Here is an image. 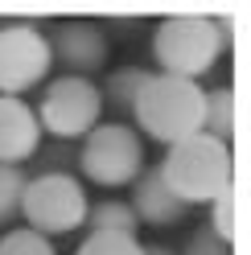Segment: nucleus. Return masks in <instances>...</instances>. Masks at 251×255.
<instances>
[{
    "instance_id": "nucleus-1",
    "label": "nucleus",
    "mask_w": 251,
    "mask_h": 255,
    "mask_svg": "<svg viewBox=\"0 0 251 255\" xmlns=\"http://www.w3.org/2000/svg\"><path fill=\"white\" fill-rule=\"evenodd\" d=\"M231 45V21L227 17H169L152 33V58L156 74H173L198 83Z\"/></svg>"
},
{
    "instance_id": "nucleus-2",
    "label": "nucleus",
    "mask_w": 251,
    "mask_h": 255,
    "mask_svg": "<svg viewBox=\"0 0 251 255\" xmlns=\"http://www.w3.org/2000/svg\"><path fill=\"white\" fill-rule=\"evenodd\" d=\"M156 173L185 206L214 202L223 189H231V144L206 132H194L177 144H169Z\"/></svg>"
},
{
    "instance_id": "nucleus-3",
    "label": "nucleus",
    "mask_w": 251,
    "mask_h": 255,
    "mask_svg": "<svg viewBox=\"0 0 251 255\" xmlns=\"http://www.w3.org/2000/svg\"><path fill=\"white\" fill-rule=\"evenodd\" d=\"M202 95H206V87L190 83V78L152 74L148 87L140 91L132 116L140 124V132L161 140L169 148V144H177V140L202 132Z\"/></svg>"
},
{
    "instance_id": "nucleus-4",
    "label": "nucleus",
    "mask_w": 251,
    "mask_h": 255,
    "mask_svg": "<svg viewBox=\"0 0 251 255\" xmlns=\"http://www.w3.org/2000/svg\"><path fill=\"white\" fill-rule=\"evenodd\" d=\"M87 189L78 185L74 173H37L25 181L21 194V218L29 231H37L45 239L66 235L74 227H83L87 218Z\"/></svg>"
},
{
    "instance_id": "nucleus-5",
    "label": "nucleus",
    "mask_w": 251,
    "mask_h": 255,
    "mask_svg": "<svg viewBox=\"0 0 251 255\" xmlns=\"http://www.w3.org/2000/svg\"><path fill=\"white\" fill-rule=\"evenodd\" d=\"M78 169L87 181H95L103 189L132 185L144 169V148H140V132L128 124H95L83 136L78 148Z\"/></svg>"
},
{
    "instance_id": "nucleus-6",
    "label": "nucleus",
    "mask_w": 251,
    "mask_h": 255,
    "mask_svg": "<svg viewBox=\"0 0 251 255\" xmlns=\"http://www.w3.org/2000/svg\"><path fill=\"white\" fill-rule=\"evenodd\" d=\"M41 132H50L54 140H74L87 136L91 128L99 124L103 116V95L91 78H74V74H62L54 83H45L41 91V107L33 111Z\"/></svg>"
},
{
    "instance_id": "nucleus-7",
    "label": "nucleus",
    "mask_w": 251,
    "mask_h": 255,
    "mask_svg": "<svg viewBox=\"0 0 251 255\" xmlns=\"http://www.w3.org/2000/svg\"><path fill=\"white\" fill-rule=\"evenodd\" d=\"M54 58L50 41H45L41 25L33 21H8L0 25V95L4 99H21L25 91L45 83Z\"/></svg>"
},
{
    "instance_id": "nucleus-8",
    "label": "nucleus",
    "mask_w": 251,
    "mask_h": 255,
    "mask_svg": "<svg viewBox=\"0 0 251 255\" xmlns=\"http://www.w3.org/2000/svg\"><path fill=\"white\" fill-rule=\"evenodd\" d=\"M50 41V58L74 78H91L107 66V33L95 21H62L54 25V33H45Z\"/></svg>"
},
{
    "instance_id": "nucleus-9",
    "label": "nucleus",
    "mask_w": 251,
    "mask_h": 255,
    "mask_svg": "<svg viewBox=\"0 0 251 255\" xmlns=\"http://www.w3.org/2000/svg\"><path fill=\"white\" fill-rule=\"evenodd\" d=\"M41 144V124L25 99L0 95V165H25Z\"/></svg>"
},
{
    "instance_id": "nucleus-10",
    "label": "nucleus",
    "mask_w": 251,
    "mask_h": 255,
    "mask_svg": "<svg viewBox=\"0 0 251 255\" xmlns=\"http://www.w3.org/2000/svg\"><path fill=\"white\" fill-rule=\"evenodd\" d=\"M128 189H132V202L128 206H132L136 222H148V227H177V222L190 214V206L161 181L156 169H140V177Z\"/></svg>"
},
{
    "instance_id": "nucleus-11",
    "label": "nucleus",
    "mask_w": 251,
    "mask_h": 255,
    "mask_svg": "<svg viewBox=\"0 0 251 255\" xmlns=\"http://www.w3.org/2000/svg\"><path fill=\"white\" fill-rule=\"evenodd\" d=\"M148 78H152V70H144V66H120V70L107 74V87H99V95H103L112 107L132 111L136 99H140V91L148 87Z\"/></svg>"
},
{
    "instance_id": "nucleus-12",
    "label": "nucleus",
    "mask_w": 251,
    "mask_h": 255,
    "mask_svg": "<svg viewBox=\"0 0 251 255\" xmlns=\"http://www.w3.org/2000/svg\"><path fill=\"white\" fill-rule=\"evenodd\" d=\"M235 128V91L231 87H214L202 95V132L214 140H227Z\"/></svg>"
},
{
    "instance_id": "nucleus-13",
    "label": "nucleus",
    "mask_w": 251,
    "mask_h": 255,
    "mask_svg": "<svg viewBox=\"0 0 251 255\" xmlns=\"http://www.w3.org/2000/svg\"><path fill=\"white\" fill-rule=\"evenodd\" d=\"M83 222H87L91 231H107V235H136L140 231L132 206L128 202H116V198H103L95 206H87V218Z\"/></svg>"
},
{
    "instance_id": "nucleus-14",
    "label": "nucleus",
    "mask_w": 251,
    "mask_h": 255,
    "mask_svg": "<svg viewBox=\"0 0 251 255\" xmlns=\"http://www.w3.org/2000/svg\"><path fill=\"white\" fill-rule=\"evenodd\" d=\"M25 169L21 165H0V227L21 218V194H25Z\"/></svg>"
},
{
    "instance_id": "nucleus-15",
    "label": "nucleus",
    "mask_w": 251,
    "mask_h": 255,
    "mask_svg": "<svg viewBox=\"0 0 251 255\" xmlns=\"http://www.w3.org/2000/svg\"><path fill=\"white\" fill-rule=\"evenodd\" d=\"M74 255H144L136 235H107V231H91L83 239V247Z\"/></svg>"
},
{
    "instance_id": "nucleus-16",
    "label": "nucleus",
    "mask_w": 251,
    "mask_h": 255,
    "mask_svg": "<svg viewBox=\"0 0 251 255\" xmlns=\"http://www.w3.org/2000/svg\"><path fill=\"white\" fill-rule=\"evenodd\" d=\"M29 161L37 165V173H74L78 169V148L70 140H54V144H37V152Z\"/></svg>"
},
{
    "instance_id": "nucleus-17",
    "label": "nucleus",
    "mask_w": 251,
    "mask_h": 255,
    "mask_svg": "<svg viewBox=\"0 0 251 255\" xmlns=\"http://www.w3.org/2000/svg\"><path fill=\"white\" fill-rule=\"evenodd\" d=\"M0 255H58V247L45 235L29 231V227H17V231L0 235Z\"/></svg>"
},
{
    "instance_id": "nucleus-18",
    "label": "nucleus",
    "mask_w": 251,
    "mask_h": 255,
    "mask_svg": "<svg viewBox=\"0 0 251 255\" xmlns=\"http://www.w3.org/2000/svg\"><path fill=\"white\" fill-rule=\"evenodd\" d=\"M181 255H231V243H227V239H218L210 227H198L190 235V243H185Z\"/></svg>"
},
{
    "instance_id": "nucleus-19",
    "label": "nucleus",
    "mask_w": 251,
    "mask_h": 255,
    "mask_svg": "<svg viewBox=\"0 0 251 255\" xmlns=\"http://www.w3.org/2000/svg\"><path fill=\"white\" fill-rule=\"evenodd\" d=\"M231 189H223V194H218L214 202H210V231L218 235V239H227L231 243Z\"/></svg>"
},
{
    "instance_id": "nucleus-20",
    "label": "nucleus",
    "mask_w": 251,
    "mask_h": 255,
    "mask_svg": "<svg viewBox=\"0 0 251 255\" xmlns=\"http://www.w3.org/2000/svg\"><path fill=\"white\" fill-rule=\"evenodd\" d=\"M144 255H177V251L165 247V243H152V247H144Z\"/></svg>"
}]
</instances>
